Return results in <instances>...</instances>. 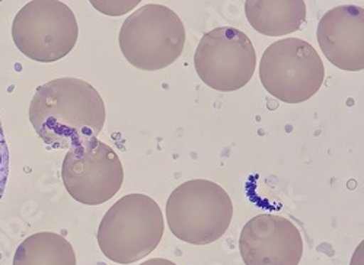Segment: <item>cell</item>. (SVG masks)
<instances>
[{
    "instance_id": "cell-1",
    "label": "cell",
    "mask_w": 364,
    "mask_h": 265,
    "mask_svg": "<svg viewBox=\"0 0 364 265\" xmlns=\"http://www.w3.org/2000/svg\"><path fill=\"white\" fill-rule=\"evenodd\" d=\"M29 121L54 149L97 139L105 124V104L95 87L77 77H60L37 87Z\"/></svg>"
},
{
    "instance_id": "cell-2",
    "label": "cell",
    "mask_w": 364,
    "mask_h": 265,
    "mask_svg": "<svg viewBox=\"0 0 364 265\" xmlns=\"http://www.w3.org/2000/svg\"><path fill=\"white\" fill-rule=\"evenodd\" d=\"M165 232L159 204L146 194H127L107 210L98 227V245L112 262L129 265L154 252Z\"/></svg>"
},
{
    "instance_id": "cell-3",
    "label": "cell",
    "mask_w": 364,
    "mask_h": 265,
    "mask_svg": "<svg viewBox=\"0 0 364 265\" xmlns=\"http://www.w3.org/2000/svg\"><path fill=\"white\" fill-rule=\"evenodd\" d=\"M233 217V202L213 181L193 180L176 187L166 201V222L175 238L191 245L219 241Z\"/></svg>"
},
{
    "instance_id": "cell-4",
    "label": "cell",
    "mask_w": 364,
    "mask_h": 265,
    "mask_svg": "<svg viewBox=\"0 0 364 265\" xmlns=\"http://www.w3.org/2000/svg\"><path fill=\"white\" fill-rule=\"evenodd\" d=\"M118 44L132 66L156 72L181 57L186 45V26L171 8L149 4L134 11L121 25Z\"/></svg>"
},
{
    "instance_id": "cell-5",
    "label": "cell",
    "mask_w": 364,
    "mask_h": 265,
    "mask_svg": "<svg viewBox=\"0 0 364 265\" xmlns=\"http://www.w3.org/2000/svg\"><path fill=\"white\" fill-rule=\"evenodd\" d=\"M259 79L269 95L286 104H300L321 90L325 66L312 44L300 38H284L264 51Z\"/></svg>"
},
{
    "instance_id": "cell-6",
    "label": "cell",
    "mask_w": 364,
    "mask_h": 265,
    "mask_svg": "<svg viewBox=\"0 0 364 265\" xmlns=\"http://www.w3.org/2000/svg\"><path fill=\"white\" fill-rule=\"evenodd\" d=\"M12 38L22 54L38 63L62 60L76 45L79 25L73 11L63 2L37 0L16 13Z\"/></svg>"
},
{
    "instance_id": "cell-7",
    "label": "cell",
    "mask_w": 364,
    "mask_h": 265,
    "mask_svg": "<svg viewBox=\"0 0 364 265\" xmlns=\"http://www.w3.org/2000/svg\"><path fill=\"white\" fill-rule=\"evenodd\" d=\"M194 66L211 90L233 92L247 86L257 69V53L250 37L237 28L219 26L203 36Z\"/></svg>"
},
{
    "instance_id": "cell-8",
    "label": "cell",
    "mask_w": 364,
    "mask_h": 265,
    "mask_svg": "<svg viewBox=\"0 0 364 265\" xmlns=\"http://www.w3.org/2000/svg\"><path fill=\"white\" fill-rule=\"evenodd\" d=\"M62 178L73 200L86 205H100L121 190L124 169L111 146L89 139L70 147L63 161Z\"/></svg>"
},
{
    "instance_id": "cell-9",
    "label": "cell",
    "mask_w": 364,
    "mask_h": 265,
    "mask_svg": "<svg viewBox=\"0 0 364 265\" xmlns=\"http://www.w3.org/2000/svg\"><path fill=\"white\" fill-rule=\"evenodd\" d=\"M239 251L245 265H299L303 238L291 220L277 215H259L242 229Z\"/></svg>"
},
{
    "instance_id": "cell-10",
    "label": "cell",
    "mask_w": 364,
    "mask_h": 265,
    "mask_svg": "<svg viewBox=\"0 0 364 265\" xmlns=\"http://www.w3.org/2000/svg\"><path fill=\"white\" fill-rule=\"evenodd\" d=\"M318 44L326 60L346 72L364 69V11L343 5L329 9L316 29Z\"/></svg>"
},
{
    "instance_id": "cell-11",
    "label": "cell",
    "mask_w": 364,
    "mask_h": 265,
    "mask_svg": "<svg viewBox=\"0 0 364 265\" xmlns=\"http://www.w3.org/2000/svg\"><path fill=\"white\" fill-rule=\"evenodd\" d=\"M245 15L259 34L283 37L299 31L306 22V4L301 0H248Z\"/></svg>"
},
{
    "instance_id": "cell-12",
    "label": "cell",
    "mask_w": 364,
    "mask_h": 265,
    "mask_svg": "<svg viewBox=\"0 0 364 265\" xmlns=\"http://www.w3.org/2000/svg\"><path fill=\"white\" fill-rule=\"evenodd\" d=\"M14 265H76V254L62 234L38 232L16 248Z\"/></svg>"
},
{
    "instance_id": "cell-13",
    "label": "cell",
    "mask_w": 364,
    "mask_h": 265,
    "mask_svg": "<svg viewBox=\"0 0 364 265\" xmlns=\"http://www.w3.org/2000/svg\"><path fill=\"white\" fill-rule=\"evenodd\" d=\"M9 178V147L4 133V126L0 121V200L4 197Z\"/></svg>"
},
{
    "instance_id": "cell-14",
    "label": "cell",
    "mask_w": 364,
    "mask_h": 265,
    "mask_svg": "<svg viewBox=\"0 0 364 265\" xmlns=\"http://www.w3.org/2000/svg\"><path fill=\"white\" fill-rule=\"evenodd\" d=\"M139 5V0H132V2H92V6L100 12L108 16H121L126 12L132 11Z\"/></svg>"
},
{
    "instance_id": "cell-15",
    "label": "cell",
    "mask_w": 364,
    "mask_h": 265,
    "mask_svg": "<svg viewBox=\"0 0 364 265\" xmlns=\"http://www.w3.org/2000/svg\"><path fill=\"white\" fill-rule=\"evenodd\" d=\"M139 265H176L175 262L169 261V259H162V258H154V259H149V261H144Z\"/></svg>"
}]
</instances>
